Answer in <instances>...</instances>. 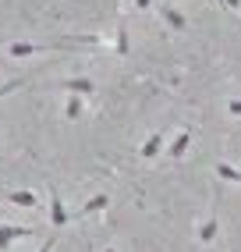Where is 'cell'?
I'll use <instances>...</instances> for the list:
<instances>
[{"label":"cell","instance_id":"6da1fadb","mask_svg":"<svg viewBox=\"0 0 241 252\" xmlns=\"http://www.w3.org/2000/svg\"><path fill=\"white\" fill-rule=\"evenodd\" d=\"M50 220H54V227H64L67 220H71V213L64 210L60 192H57V189H50Z\"/></svg>","mask_w":241,"mask_h":252},{"label":"cell","instance_id":"7a4b0ae2","mask_svg":"<svg viewBox=\"0 0 241 252\" xmlns=\"http://www.w3.org/2000/svg\"><path fill=\"white\" fill-rule=\"evenodd\" d=\"M32 234H36V227H4L0 224V249H11V242L32 238Z\"/></svg>","mask_w":241,"mask_h":252},{"label":"cell","instance_id":"3957f363","mask_svg":"<svg viewBox=\"0 0 241 252\" xmlns=\"http://www.w3.org/2000/svg\"><path fill=\"white\" fill-rule=\"evenodd\" d=\"M188 146H192V131H181V135L174 139V146H170V160H181L188 153Z\"/></svg>","mask_w":241,"mask_h":252},{"label":"cell","instance_id":"277c9868","mask_svg":"<svg viewBox=\"0 0 241 252\" xmlns=\"http://www.w3.org/2000/svg\"><path fill=\"white\" fill-rule=\"evenodd\" d=\"M64 89H71V93H78V96H89L96 86H92V78H67Z\"/></svg>","mask_w":241,"mask_h":252},{"label":"cell","instance_id":"5b68a950","mask_svg":"<svg viewBox=\"0 0 241 252\" xmlns=\"http://www.w3.org/2000/svg\"><path fill=\"white\" fill-rule=\"evenodd\" d=\"M107 206H110V195H107V192H103V195H92L89 203L82 206V217H89V213H99V210H107Z\"/></svg>","mask_w":241,"mask_h":252},{"label":"cell","instance_id":"8992f818","mask_svg":"<svg viewBox=\"0 0 241 252\" xmlns=\"http://www.w3.org/2000/svg\"><path fill=\"white\" fill-rule=\"evenodd\" d=\"M160 149H163V131H156V135H152V139L142 146V157H146V160H156Z\"/></svg>","mask_w":241,"mask_h":252},{"label":"cell","instance_id":"52a82bcc","mask_svg":"<svg viewBox=\"0 0 241 252\" xmlns=\"http://www.w3.org/2000/svg\"><path fill=\"white\" fill-rule=\"evenodd\" d=\"M216 227H220V220H216V217H210V220L202 224V231H199V242H202V245H210V242L216 238Z\"/></svg>","mask_w":241,"mask_h":252},{"label":"cell","instance_id":"ba28073f","mask_svg":"<svg viewBox=\"0 0 241 252\" xmlns=\"http://www.w3.org/2000/svg\"><path fill=\"white\" fill-rule=\"evenodd\" d=\"M163 18H167V25H170V29H188L184 14H181V11H174V7H163Z\"/></svg>","mask_w":241,"mask_h":252},{"label":"cell","instance_id":"9c48e42d","mask_svg":"<svg viewBox=\"0 0 241 252\" xmlns=\"http://www.w3.org/2000/svg\"><path fill=\"white\" fill-rule=\"evenodd\" d=\"M128 50H131V43H128V25L120 22V25H117V54H128Z\"/></svg>","mask_w":241,"mask_h":252},{"label":"cell","instance_id":"30bf717a","mask_svg":"<svg viewBox=\"0 0 241 252\" xmlns=\"http://www.w3.org/2000/svg\"><path fill=\"white\" fill-rule=\"evenodd\" d=\"M7 50H11V57H29V54H36L39 46H32V43H11Z\"/></svg>","mask_w":241,"mask_h":252},{"label":"cell","instance_id":"8fae6325","mask_svg":"<svg viewBox=\"0 0 241 252\" xmlns=\"http://www.w3.org/2000/svg\"><path fill=\"white\" fill-rule=\"evenodd\" d=\"M216 174H220L223 181H241V171H234L231 163H216Z\"/></svg>","mask_w":241,"mask_h":252},{"label":"cell","instance_id":"7c38bea8","mask_svg":"<svg viewBox=\"0 0 241 252\" xmlns=\"http://www.w3.org/2000/svg\"><path fill=\"white\" fill-rule=\"evenodd\" d=\"M7 199H11V203H18V206H36V195H32V192H11Z\"/></svg>","mask_w":241,"mask_h":252},{"label":"cell","instance_id":"4fadbf2b","mask_svg":"<svg viewBox=\"0 0 241 252\" xmlns=\"http://www.w3.org/2000/svg\"><path fill=\"white\" fill-rule=\"evenodd\" d=\"M78 114H82V99L75 96V99H71V103H67V117H71V121H75V117H78Z\"/></svg>","mask_w":241,"mask_h":252},{"label":"cell","instance_id":"5bb4252c","mask_svg":"<svg viewBox=\"0 0 241 252\" xmlns=\"http://www.w3.org/2000/svg\"><path fill=\"white\" fill-rule=\"evenodd\" d=\"M227 107H231V114H238V117H241V99H231Z\"/></svg>","mask_w":241,"mask_h":252},{"label":"cell","instance_id":"9a60e30c","mask_svg":"<svg viewBox=\"0 0 241 252\" xmlns=\"http://www.w3.org/2000/svg\"><path fill=\"white\" fill-rule=\"evenodd\" d=\"M149 4H152V0H135V11H146Z\"/></svg>","mask_w":241,"mask_h":252},{"label":"cell","instance_id":"2e32d148","mask_svg":"<svg viewBox=\"0 0 241 252\" xmlns=\"http://www.w3.org/2000/svg\"><path fill=\"white\" fill-rule=\"evenodd\" d=\"M223 4H227V7H241V0H223Z\"/></svg>","mask_w":241,"mask_h":252},{"label":"cell","instance_id":"e0dca14e","mask_svg":"<svg viewBox=\"0 0 241 252\" xmlns=\"http://www.w3.org/2000/svg\"><path fill=\"white\" fill-rule=\"evenodd\" d=\"M50 245H54V238H50V242H46V245H43V249H39V252H50Z\"/></svg>","mask_w":241,"mask_h":252},{"label":"cell","instance_id":"ac0fdd59","mask_svg":"<svg viewBox=\"0 0 241 252\" xmlns=\"http://www.w3.org/2000/svg\"><path fill=\"white\" fill-rule=\"evenodd\" d=\"M107 252H114V249H107Z\"/></svg>","mask_w":241,"mask_h":252}]
</instances>
